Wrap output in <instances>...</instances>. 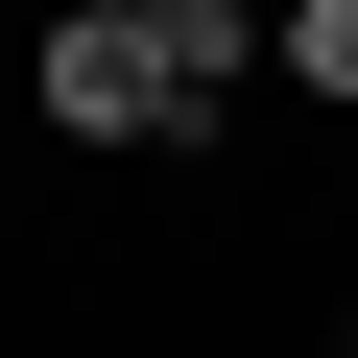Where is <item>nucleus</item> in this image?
<instances>
[{"label": "nucleus", "mask_w": 358, "mask_h": 358, "mask_svg": "<svg viewBox=\"0 0 358 358\" xmlns=\"http://www.w3.org/2000/svg\"><path fill=\"white\" fill-rule=\"evenodd\" d=\"M263 72H287L310 120H358V0H287V24H263Z\"/></svg>", "instance_id": "nucleus-2"}, {"label": "nucleus", "mask_w": 358, "mask_h": 358, "mask_svg": "<svg viewBox=\"0 0 358 358\" xmlns=\"http://www.w3.org/2000/svg\"><path fill=\"white\" fill-rule=\"evenodd\" d=\"M334 358H358V310H334Z\"/></svg>", "instance_id": "nucleus-4"}, {"label": "nucleus", "mask_w": 358, "mask_h": 358, "mask_svg": "<svg viewBox=\"0 0 358 358\" xmlns=\"http://www.w3.org/2000/svg\"><path fill=\"white\" fill-rule=\"evenodd\" d=\"M263 96L287 72H239L192 24H120V0H48L24 24V143H72V167H239Z\"/></svg>", "instance_id": "nucleus-1"}, {"label": "nucleus", "mask_w": 358, "mask_h": 358, "mask_svg": "<svg viewBox=\"0 0 358 358\" xmlns=\"http://www.w3.org/2000/svg\"><path fill=\"white\" fill-rule=\"evenodd\" d=\"M0 120H24V72H0Z\"/></svg>", "instance_id": "nucleus-3"}]
</instances>
